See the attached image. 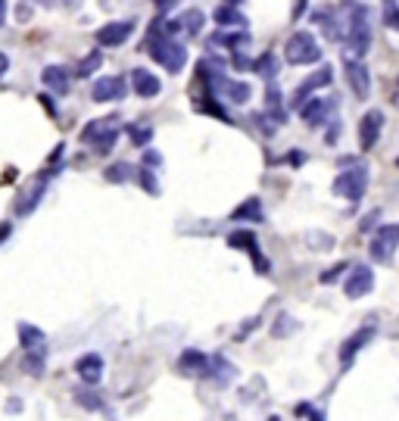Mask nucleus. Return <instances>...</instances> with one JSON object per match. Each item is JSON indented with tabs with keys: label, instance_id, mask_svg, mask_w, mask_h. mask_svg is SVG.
I'll return each mask as SVG.
<instances>
[{
	"label": "nucleus",
	"instance_id": "46",
	"mask_svg": "<svg viewBox=\"0 0 399 421\" xmlns=\"http://www.w3.org/2000/svg\"><path fill=\"white\" fill-rule=\"evenodd\" d=\"M7 412H22V402L19 400H10L7 402Z\"/></svg>",
	"mask_w": 399,
	"mask_h": 421
},
{
	"label": "nucleus",
	"instance_id": "40",
	"mask_svg": "<svg viewBox=\"0 0 399 421\" xmlns=\"http://www.w3.org/2000/svg\"><path fill=\"white\" fill-rule=\"evenodd\" d=\"M378 216H380L378 209H374V212H368V216L362 218V222H358V228H362V231H372V228H374V222H378Z\"/></svg>",
	"mask_w": 399,
	"mask_h": 421
},
{
	"label": "nucleus",
	"instance_id": "42",
	"mask_svg": "<svg viewBox=\"0 0 399 421\" xmlns=\"http://www.w3.org/2000/svg\"><path fill=\"white\" fill-rule=\"evenodd\" d=\"M156 3V10H159V13H166V10H172L178 3V0H153Z\"/></svg>",
	"mask_w": 399,
	"mask_h": 421
},
{
	"label": "nucleus",
	"instance_id": "4",
	"mask_svg": "<svg viewBox=\"0 0 399 421\" xmlns=\"http://www.w3.org/2000/svg\"><path fill=\"white\" fill-rule=\"evenodd\" d=\"M368 190V169L365 166H356V169H346L334 178V194L350 203H358V200L365 197Z\"/></svg>",
	"mask_w": 399,
	"mask_h": 421
},
{
	"label": "nucleus",
	"instance_id": "34",
	"mask_svg": "<svg viewBox=\"0 0 399 421\" xmlns=\"http://www.w3.org/2000/svg\"><path fill=\"white\" fill-rule=\"evenodd\" d=\"M297 328H299L297 319H290L287 312H281V315H277V325L271 328V334H275V337H287V334H293Z\"/></svg>",
	"mask_w": 399,
	"mask_h": 421
},
{
	"label": "nucleus",
	"instance_id": "31",
	"mask_svg": "<svg viewBox=\"0 0 399 421\" xmlns=\"http://www.w3.org/2000/svg\"><path fill=\"white\" fill-rule=\"evenodd\" d=\"M75 402H78V406H82V409H91V412H100V409H103V400H100V396H97L94 394V390H75Z\"/></svg>",
	"mask_w": 399,
	"mask_h": 421
},
{
	"label": "nucleus",
	"instance_id": "3",
	"mask_svg": "<svg viewBox=\"0 0 399 421\" xmlns=\"http://www.w3.org/2000/svg\"><path fill=\"white\" fill-rule=\"evenodd\" d=\"M284 60L290 66H309V62H318L321 60V47H318L315 34L312 32H293L287 38V47H284Z\"/></svg>",
	"mask_w": 399,
	"mask_h": 421
},
{
	"label": "nucleus",
	"instance_id": "29",
	"mask_svg": "<svg viewBox=\"0 0 399 421\" xmlns=\"http://www.w3.org/2000/svg\"><path fill=\"white\" fill-rule=\"evenodd\" d=\"M253 69H256V75H262V78H275L277 75V56L275 54H262L256 62H253Z\"/></svg>",
	"mask_w": 399,
	"mask_h": 421
},
{
	"label": "nucleus",
	"instance_id": "48",
	"mask_svg": "<svg viewBox=\"0 0 399 421\" xmlns=\"http://www.w3.org/2000/svg\"><path fill=\"white\" fill-rule=\"evenodd\" d=\"M309 421H321V415H318V412H312V418Z\"/></svg>",
	"mask_w": 399,
	"mask_h": 421
},
{
	"label": "nucleus",
	"instance_id": "14",
	"mask_svg": "<svg viewBox=\"0 0 399 421\" xmlns=\"http://www.w3.org/2000/svg\"><path fill=\"white\" fill-rule=\"evenodd\" d=\"M374 287V272H372V265H356L352 269V275L346 278V297L350 299H358V297H365V293H372Z\"/></svg>",
	"mask_w": 399,
	"mask_h": 421
},
{
	"label": "nucleus",
	"instance_id": "28",
	"mask_svg": "<svg viewBox=\"0 0 399 421\" xmlns=\"http://www.w3.org/2000/svg\"><path fill=\"white\" fill-rule=\"evenodd\" d=\"M44 359H47V350L38 347V350H28L25 362H22V368H25L28 374H44Z\"/></svg>",
	"mask_w": 399,
	"mask_h": 421
},
{
	"label": "nucleus",
	"instance_id": "22",
	"mask_svg": "<svg viewBox=\"0 0 399 421\" xmlns=\"http://www.w3.org/2000/svg\"><path fill=\"white\" fill-rule=\"evenodd\" d=\"M19 347L25 350H38V347H44V331L41 328H34V325H28V321H19Z\"/></svg>",
	"mask_w": 399,
	"mask_h": 421
},
{
	"label": "nucleus",
	"instance_id": "8",
	"mask_svg": "<svg viewBox=\"0 0 399 421\" xmlns=\"http://www.w3.org/2000/svg\"><path fill=\"white\" fill-rule=\"evenodd\" d=\"M228 247H234V250H244V253H250V259H253V265H256V272L259 275H269V259L259 253V244H256V234H250V231H234L228 238Z\"/></svg>",
	"mask_w": 399,
	"mask_h": 421
},
{
	"label": "nucleus",
	"instance_id": "41",
	"mask_svg": "<svg viewBox=\"0 0 399 421\" xmlns=\"http://www.w3.org/2000/svg\"><path fill=\"white\" fill-rule=\"evenodd\" d=\"M340 131H343V128H340V119H331V128H328V144H334V141H337V137H340Z\"/></svg>",
	"mask_w": 399,
	"mask_h": 421
},
{
	"label": "nucleus",
	"instance_id": "25",
	"mask_svg": "<svg viewBox=\"0 0 399 421\" xmlns=\"http://www.w3.org/2000/svg\"><path fill=\"white\" fill-rule=\"evenodd\" d=\"M203 10H187V13L178 19V32H184L187 38H194V34H200V28H203Z\"/></svg>",
	"mask_w": 399,
	"mask_h": 421
},
{
	"label": "nucleus",
	"instance_id": "45",
	"mask_svg": "<svg viewBox=\"0 0 399 421\" xmlns=\"http://www.w3.org/2000/svg\"><path fill=\"white\" fill-rule=\"evenodd\" d=\"M3 22H7V0H0V28H3Z\"/></svg>",
	"mask_w": 399,
	"mask_h": 421
},
{
	"label": "nucleus",
	"instance_id": "24",
	"mask_svg": "<svg viewBox=\"0 0 399 421\" xmlns=\"http://www.w3.org/2000/svg\"><path fill=\"white\" fill-rule=\"evenodd\" d=\"M216 22L222 28H244L247 25V16L240 13L237 7H228V3H225V7L216 10Z\"/></svg>",
	"mask_w": 399,
	"mask_h": 421
},
{
	"label": "nucleus",
	"instance_id": "1",
	"mask_svg": "<svg viewBox=\"0 0 399 421\" xmlns=\"http://www.w3.org/2000/svg\"><path fill=\"white\" fill-rule=\"evenodd\" d=\"M334 41L346 47V60L352 56H365L372 47V10L365 3L346 0L337 10V28H334Z\"/></svg>",
	"mask_w": 399,
	"mask_h": 421
},
{
	"label": "nucleus",
	"instance_id": "32",
	"mask_svg": "<svg viewBox=\"0 0 399 421\" xmlns=\"http://www.w3.org/2000/svg\"><path fill=\"white\" fill-rule=\"evenodd\" d=\"M41 194H44V181H41V184H34V187L25 194V200H19V206H16V212H19V216H28V212L34 209V203L41 200Z\"/></svg>",
	"mask_w": 399,
	"mask_h": 421
},
{
	"label": "nucleus",
	"instance_id": "38",
	"mask_svg": "<svg viewBox=\"0 0 399 421\" xmlns=\"http://www.w3.org/2000/svg\"><path fill=\"white\" fill-rule=\"evenodd\" d=\"M346 269H350V262H337V265H334V269H328V272L321 275V284H331V281H337L340 275L346 272Z\"/></svg>",
	"mask_w": 399,
	"mask_h": 421
},
{
	"label": "nucleus",
	"instance_id": "7",
	"mask_svg": "<svg viewBox=\"0 0 399 421\" xmlns=\"http://www.w3.org/2000/svg\"><path fill=\"white\" fill-rule=\"evenodd\" d=\"M343 69H346V82H350L352 94H356L358 100H365V97L372 94V72H368V66L362 60H346Z\"/></svg>",
	"mask_w": 399,
	"mask_h": 421
},
{
	"label": "nucleus",
	"instance_id": "21",
	"mask_svg": "<svg viewBox=\"0 0 399 421\" xmlns=\"http://www.w3.org/2000/svg\"><path fill=\"white\" fill-rule=\"evenodd\" d=\"M41 78H44V84H47V88L56 91V94H66L69 84H72V78H69V69H62V66H47L41 72Z\"/></svg>",
	"mask_w": 399,
	"mask_h": 421
},
{
	"label": "nucleus",
	"instance_id": "2",
	"mask_svg": "<svg viewBox=\"0 0 399 421\" xmlns=\"http://www.w3.org/2000/svg\"><path fill=\"white\" fill-rule=\"evenodd\" d=\"M150 56L166 72L178 75L184 69V62H187V47L181 41H175V38H169V34H163V38H150Z\"/></svg>",
	"mask_w": 399,
	"mask_h": 421
},
{
	"label": "nucleus",
	"instance_id": "13",
	"mask_svg": "<svg viewBox=\"0 0 399 421\" xmlns=\"http://www.w3.org/2000/svg\"><path fill=\"white\" fill-rule=\"evenodd\" d=\"M331 78H334V69L331 66H321L315 75H309V78H306V82L293 91V106H303V103L309 100V94H315L318 88H328V84H331Z\"/></svg>",
	"mask_w": 399,
	"mask_h": 421
},
{
	"label": "nucleus",
	"instance_id": "12",
	"mask_svg": "<svg viewBox=\"0 0 399 421\" xmlns=\"http://www.w3.org/2000/svg\"><path fill=\"white\" fill-rule=\"evenodd\" d=\"M331 109H334L331 100L312 97V100H306L303 106H299V116H303V122L309 125V128H321L325 122H331Z\"/></svg>",
	"mask_w": 399,
	"mask_h": 421
},
{
	"label": "nucleus",
	"instance_id": "23",
	"mask_svg": "<svg viewBox=\"0 0 399 421\" xmlns=\"http://www.w3.org/2000/svg\"><path fill=\"white\" fill-rule=\"evenodd\" d=\"M265 116H271L277 125H281V122H287V109L281 106V91H277L275 84H271V88H269V94H265Z\"/></svg>",
	"mask_w": 399,
	"mask_h": 421
},
{
	"label": "nucleus",
	"instance_id": "18",
	"mask_svg": "<svg viewBox=\"0 0 399 421\" xmlns=\"http://www.w3.org/2000/svg\"><path fill=\"white\" fill-rule=\"evenodd\" d=\"M131 88H135V94H137V97L150 100V97L159 94L163 82H159V78H156L153 72H147V69H135V72H131Z\"/></svg>",
	"mask_w": 399,
	"mask_h": 421
},
{
	"label": "nucleus",
	"instance_id": "26",
	"mask_svg": "<svg viewBox=\"0 0 399 421\" xmlns=\"http://www.w3.org/2000/svg\"><path fill=\"white\" fill-rule=\"evenodd\" d=\"M209 378H216V384H228L234 378V365L225 356H212L209 359Z\"/></svg>",
	"mask_w": 399,
	"mask_h": 421
},
{
	"label": "nucleus",
	"instance_id": "20",
	"mask_svg": "<svg viewBox=\"0 0 399 421\" xmlns=\"http://www.w3.org/2000/svg\"><path fill=\"white\" fill-rule=\"evenodd\" d=\"M234 222H265V209H262V200L250 197L247 203H240L234 212H231Z\"/></svg>",
	"mask_w": 399,
	"mask_h": 421
},
{
	"label": "nucleus",
	"instance_id": "30",
	"mask_svg": "<svg viewBox=\"0 0 399 421\" xmlns=\"http://www.w3.org/2000/svg\"><path fill=\"white\" fill-rule=\"evenodd\" d=\"M128 137L135 147L147 150V144L153 141V128H150V125H128Z\"/></svg>",
	"mask_w": 399,
	"mask_h": 421
},
{
	"label": "nucleus",
	"instance_id": "10",
	"mask_svg": "<svg viewBox=\"0 0 399 421\" xmlns=\"http://www.w3.org/2000/svg\"><path fill=\"white\" fill-rule=\"evenodd\" d=\"M131 32H135V22H128V19L106 22L103 28H97V44H100V47H122L131 38Z\"/></svg>",
	"mask_w": 399,
	"mask_h": 421
},
{
	"label": "nucleus",
	"instance_id": "9",
	"mask_svg": "<svg viewBox=\"0 0 399 421\" xmlns=\"http://www.w3.org/2000/svg\"><path fill=\"white\" fill-rule=\"evenodd\" d=\"M380 128H384V113L380 109H368L365 116H362V122H358V147H362V153L374 150V144L380 137Z\"/></svg>",
	"mask_w": 399,
	"mask_h": 421
},
{
	"label": "nucleus",
	"instance_id": "36",
	"mask_svg": "<svg viewBox=\"0 0 399 421\" xmlns=\"http://www.w3.org/2000/svg\"><path fill=\"white\" fill-rule=\"evenodd\" d=\"M384 25L399 32V3L396 0H384Z\"/></svg>",
	"mask_w": 399,
	"mask_h": 421
},
{
	"label": "nucleus",
	"instance_id": "35",
	"mask_svg": "<svg viewBox=\"0 0 399 421\" xmlns=\"http://www.w3.org/2000/svg\"><path fill=\"white\" fill-rule=\"evenodd\" d=\"M100 62H103V54H100V50H94L91 56H84V60L78 62V72H75V75H78V78H88V75L94 72V69L100 66Z\"/></svg>",
	"mask_w": 399,
	"mask_h": 421
},
{
	"label": "nucleus",
	"instance_id": "19",
	"mask_svg": "<svg viewBox=\"0 0 399 421\" xmlns=\"http://www.w3.org/2000/svg\"><path fill=\"white\" fill-rule=\"evenodd\" d=\"M115 122H119V119H94V122L88 125V128H82V141L84 144H100L103 137H109V135H115Z\"/></svg>",
	"mask_w": 399,
	"mask_h": 421
},
{
	"label": "nucleus",
	"instance_id": "11",
	"mask_svg": "<svg viewBox=\"0 0 399 421\" xmlns=\"http://www.w3.org/2000/svg\"><path fill=\"white\" fill-rule=\"evenodd\" d=\"M91 97H94L97 103L122 100V97H125V78H122V75H103V78H97V82H94Z\"/></svg>",
	"mask_w": 399,
	"mask_h": 421
},
{
	"label": "nucleus",
	"instance_id": "16",
	"mask_svg": "<svg viewBox=\"0 0 399 421\" xmlns=\"http://www.w3.org/2000/svg\"><path fill=\"white\" fill-rule=\"evenodd\" d=\"M374 337V325H365V328H358L352 337H346L343 340V347H340V362H343V368H350V362H352V356L358 353V350L365 347L368 340Z\"/></svg>",
	"mask_w": 399,
	"mask_h": 421
},
{
	"label": "nucleus",
	"instance_id": "37",
	"mask_svg": "<svg viewBox=\"0 0 399 421\" xmlns=\"http://www.w3.org/2000/svg\"><path fill=\"white\" fill-rule=\"evenodd\" d=\"M135 178L144 184V190H147V194H156V178H153V172H150L147 166H141V169H135Z\"/></svg>",
	"mask_w": 399,
	"mask_h": 421
},
{
	"label": "nucleus",
	"instance_id": "49",
	"mask_svg": "<svg viewBox=\"0 0 399 421\" xmlns=\"http://www.w3.org/2000/svg\"><path fill=\"white\" fill-rule=\"evenodd\" d=\"M396 166H399V159H396Z\"/></svg>",
	"mask_w": 399,
	"mask_h": 421
},
{
	"label": "nucleus",
	"instance_id": "17",
	"mask_svg": "<svg viewBox=\"0 0 399 421\" xmlns=\"http://www.w3.org/2000/svg\"><path fill=\"white\" fill-rule=\"evenodd\" d=\"M75 372H78V378H82L88 387H94V384H100V378H103V359L97 353H88V356H82V359L75 362Z\"/></svg>",
	"mask_w": 399,
	"mask_h": 421
},
{
	"label": "nucleus",
	"instance_id": "44",
	"mask_svg": "<svg viewBox=\"0 0 399 421\" xmlns=\"http://www.w3.org/2000/svg\"><path fill=\"white\" fill-rule=\"evenodd\" d=\"M10 231H13V222H3V225H0V240L7 238V234H10Z\"/></svg>",
	"mask_w": 399,
	"mask_h": 421
},
{
	"label": "nucleus",
	"instance_id": "6",
	"mask_svg": "<svg viewBox=\"0 0 399 421\" xmlns=\"http://www.w3.org/2000/svg\"><path fill=\"white\" fill-rule=\"evenodd\" d=\"M212 97H225L228 103L244 106L253 97V88L247 82H237V78H225V75H212Z\"/></svg>",
	"mask_w": 399,
	"mask_h": 421
},
{
	"label": "nucleus",
	"instance_id": "5",
	"mask_svg": "<svg viewBox=\"0 0 399 421\" xmlns=\"http://www.w3.org/2000/svg\"><path fill=\"white\" fill-rule=\"evenodd\" d=\"M396 247H399V222H387V225H380L378 231H374L368 253H372L374 262H393Z\"/></svg>",
	"mask_w": 399,
	"mask_h": 421
},
{
	"label": "nucleus",
	"instance_id": "47",
	"mask_svg": "<svg viewBox=\"0 0 399 421\" xmlns=\"http://www.w3.org/2000/svg\"><path fill=\"white\" fill-rule=\"evenodd\" d=\"M225 3H228V7H237V3H240V0H225Z\"/></svg>",
	"mask_w": 399,
	"mask_h": 421
},
{
	"label": "nucleus",
	"instance_id": "27",
	"mask_svg": "<svg viewBox=\"0 0 399 421\" xmlns=\"http://www.w3.org/2000/svg\"><path fill=\"white\" fill-rule=\"evenodd\" d=\"M212 44H216V47H218V44H225V47H231L234 54H240V50L250 44V34H247V32H240V34H216V38L209 41V47H212Z\"/></svg>",
	"mask_w": 399,
	"mask_h": 421
},
{
	"label": "nucleus",
	"instance_id": "39",
	"mask_svg": "<svg viewBox=\"0 0 399 421\" xmlns=\"http://www.w3.org/2000/svg\"><path fill=\"white\" fill-rule=\"evenodd\" d=\"M144 166H163V157H159V153H156V150H144Z\"/></svg>",
	"mask_w": 399,
	"mask_h": 421
},
{
	"label": "nucleus",
	"instance_id": "33",
	"mask_svg": "<svg viewBox=\"0 0 399 421\" xmlns=\"http://www.w3.org/2000/svg\"><path fill=\"white\" fill-rule=\"evenodd\" d=\"M128 178H135V169H131L128 163H115L106 169V181H113V184H122V181H128Z\"/></svg>",
	"mask_w": 399,
	"mask_h": 421
},
{
	"label": "nucleus",
	"instance_id": "43",
	"mask_svg": "<svg viewBox=\"0 0 399 421\" xmlns=\"http://www.w3.org/2000/svg\"><path fill=\"white\" fill-rule=\"evenodd\" d=\"M7 72H10V56L3 54V50H0V78H3Z\"/></svg>",
	"mask_w": 399,
	"mask_h": 421
},
{
	"label": "nucleus",
	"instance_id": "15",
	"mask_svg": "<svg viewBox=\"0 0 399 421\" xmlns=\"http://www.w3.org/2000/svg\"><path fill=\"white\" fill-rule=\"evenodd\" d=\"M178 372L181 374H196V378H209V356L200 350H187L178 359Z\"/></svg>",
	"mask_w": 399,
	"mask_h": 421
}]
</instances>
